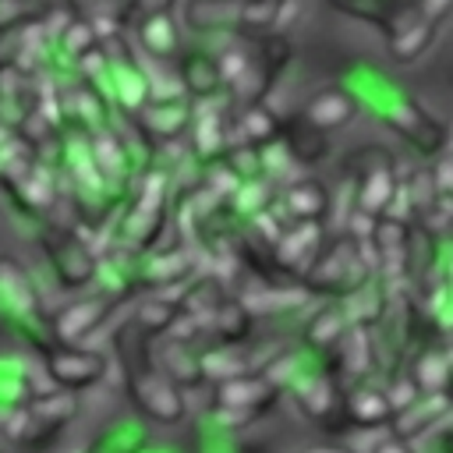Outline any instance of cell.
<instances>
[{
    "mask_svg": "<svg viewBox=\"0 0 453 453\" xmlns=\"http://www.w3.org/2000/svg\"><path fill=\"white\" fill-rule=\"evenodd\" d=\"M350 96L357 99V106H368L389 131H396L407 145H414L421 156H442L449 131L446 124L411 92L396 88V81L382 78L375 67H361L354 71V88Z\"/></svg>",
    "mask_w": 453,
    "mask_h": 453,
    "instance_id": "6da1fadb",
    "label": "cell"
},
{
    "mask_svg": "<svg viewBox=\"0 0 453 453\" xmlns=\"http://www.w3.org/2000/svg\"><path fill=\"white\" fill-rule=\"evenodd\" d=\"M375 276V251L372 241H354L347 234H336L326 241L322 255L311 262V269L297 280V287L311 297H336L347 301Z\"/></svg>",
    "mask_w": 453,
    "mask_h": 453,
    "instance_id": "7a4b0ae2",
    "label": "cell"
},
{
    "mask_svg": "<svg viewBox=\"0 0 453 453\" xmlns=\"http://www.w3.org/2000/svg\"><path fill=\"white\" fill-rule=\"evenodd\" d=\"M0 322L39 350L53 347L50 319L42 311V294L32 283L28 269L11 255H0Z\"/></svg>",
    "mask_w": 453,
    "mask_h": 453,
    "instance_id": "3957f363",
    "label": "cell"
},
{
    "mask_svg": "<svg viewBox=\"0 0 453 453\" xmlns=\"http://www.w3.org/2000/svg\"><path fill=\"white\" fill-rule=\"evenodd\" d=\"M287 64H290V42L283 39V32L248 39L244 67L226 81V103L234 110L265 103V96L273 92V85L280 81V74L287 71Z\"/></svg>",
    "mask_w": 453,
    "mask_h": 453,
    "instance_id": "277c9868",
    "label": "cell"
},
{
    "mask_svg": "<svg viewBox=\"0 0 453 453\" xmlns=\"http://www.w3.org/2000/svg\"><path fill=\"white\" fill-rule=\"evenodd\" d=\"M39 244L46 251V262L57 276L60 287H71V290H81V287H92L96 283V273H99V251L85 241V234L74 226H46L39 234Z\"/></svg>",
    "mask_w": 453,
    "mask_h": 453,
    "instance_id": "5b68a950",
    "label": "cell"
},
{
    "mask_svg": "<svg viewBox=\"0 0 453 453\" xmlns=\"http://www.w3.org/2000/svg\"><path fill=\"white\" fill-rule=\"evenodd\" d=\"M145 343V340H142ZM124 382H127V393L134 400V407L149 418V421H159V425H180L188 418V400H184V389H177L170 379H163L156 368H149L145 361H134L124 368Z\"/></svg>",
    "mask_w": 453,
    "mask_h": 453,
    "instance_id": "8992f818",
    "label": "cell"
},
{
    "mask_svg": "<svg viewBox=\"0 0 453 453\" xmlns=\"http://www.w3.org/2000/svg\"><path fill=\"white\" fill-rule=\"evenodd\" d=\"M184 149L198 170L223 163V156L230 149V113H226L223 99L191 103V124L184 134Z\"/></svg>",
    "mask_w": 453,
    "mask_h": 453,
    "instance_id": "52a82bcc",
    "label": "cell"
},
{
    "mask_svg": "<svg viewBox=\"0 0 453 453\" xmlns=\"http://www.w3.org/2000/svg\"><path fill=\"white\" fill-rule=\"evenodd\" d=\"M42 372L57 389L78 393V389H88V386L106 379L110 357L96 347H85V343H78V347L53 343V347L42 350Z\"/></svg>",
    "mask_w": 453,
    "mask_h": 453,
    "instance_id": "ba28073f",
    "label": "cell"
},
{
    "mask_svg": "<svg viewBox=\"0 0 453 453\" xmlns=\"http://www.w3.org/2000/svg\"><path fill=\"white\" fill-rule=\"evenodd\" d=\"M301 407V414L308 421H315L319 428H347L343 418V393L336 386V379L329 375V368H304L290 386H287Z\"/></svg>",
    "mask_w": 453,
    "mask_h": 453,
    "instance_id": "9c48e42d",
    "label": "cell"
},
{
    "mask_svg": "<svg viewBox=\"0 0 453 453\" xmlns=\"http://www.w3.org/2000/svg\"><path fill=\"white\" fill-rule=\"evenodd\" d=\"M195 269H198V251L191 244L152 248L149 255H138V262H134V283L156 287V290H163L166 297L177 301V290L191 280Z\"/></svg>",
    "mask_w": 453,
    "mask_h": 453,
    "instance_id": "30bf717a",
    "label": "cell"
},
{
    "mask_svg": "<svg viewBox=\"0 0 453 453\" xmlns=\"http://www.w3.org/2000/svg\"><path fill=\"white\" fill-rule=\"evenodd\" d=\"M142 361L156 368L163 379H170L177 389H195L205 382L202 375V354L191 343H180L173 336H145Z\"/></svg>",
    "mask_w": 453,
    "mask_h": 453,
    "instance_id": "8fae6325",
    "label": "cell"
},
{
    "mask_svg": "<svg viewBox=\"0 0 453 453\" xmlns=\"http://www.w3.org/2000/svg\"><path fill=\"white\" fill-rule=\"evenodd\" d=\"M326 241H329L326 223H287L276 244L269 248V262L276 273L301 280L311 269V262L322 255Z\"/></svg>",
    "mask_w": 453,
    "mask_h": 453,
    "instance_id": "7c38bea8",
    "label": "cell"
},
{
    "mask_svg": "<svg viewBox=\"0 0 453 453\" xmlns=\"http://www.w3.org/2000/svg\"><path fill=\"white\" fill-rule=\"evenodd\" d=\"M180 28H188L195 35L237 39L248 32V0H184Z\"/></svg>",
    "mask_w": 453,
    "mask_h": 453,
    "instance_id": "4fadbf2b",
    "label": "cell"
},
{
    "mask_svg": "<svg viewBox=\"0 0 453 453\" xmlns=\"http://www.w3.org/2000/svg\"><path fill=\"white\" fill-rule=\"evenodd\" d=\"M283 223H326L333 216V191L319 177H297L276 191V205Z\"/></svg>",
    "mask_w": 453,
    "mask_h": 453,
    "instance_id": "5bb4252c",
    "label": "cell"
},
{
    "mask_svg": "<svg viewBox=\"0 0 453 453\" xmlns=\"http://www.w3.org/2000/svg\"><path fill=\"white\" fill-rule=\"evenodd\" d=\"M113 304H117L113 297L92 294V297H81V301L60 308V311L50 319V336H53V343H60V347H78V343H85V340L96 336V329L110 319V308H113Z\"/></svg>",
    "mask_w": 453,
    "mask_h": 453,
    "instance_id": "9a60e30c",
    "label": "cell"
},
{
    "mask_svg": "<svg viewBox=\"0 0 453 453\" xmlns=\"http://www.w3.org/2000/svg\"><path fill=\"white\" fill-rule=\"evenodd\" d=\"M25 411H28V425H25V435H21L18 446L39 449V446H46L78 414V396L67 393V389H50V393L35 396Z\"/></svg>",
    "mask_w": 453,
    "mask_h": 453,
    "instance_id": "2e32d148",
    "label": "cell"
},
{
    "mask_svg": "<svg viewBox=\"0 0 453 453\" xmlns=\"http://www.w3.org/2000/svg\"><path fill=\"white\" fill-rule=\"evenodd\" d=\"M134 50L145 60H159V64H177V57L184 53L188 39L180 21L173 18V11H159V14H145L134 25Z\"/></svg>",
    "mask_w": 453,
    "mask_h": 453,
    "instance_id": "e0dca14e",
    "label": "cell"
},
{
    "mask_svg": "<svg viewBox=\"0 0 453 453\" xmlns=\"http://www.w3.org/2000/svg\"><path fill=\"white\" fill-rule=\"evenodd\" d=\"M173 71H177V81H180V88H184V96L191 103H209V99H219L226 92L223 71H219V60H216L212 50L184 46V53L177 57Z\"/></svg>",
    "mask_w": 453,
    "mask_h": 453,
    "instance_id": "ac0fdd59",
    "label": "cell"
},
{
    "mask_svg": "<svg viewBox=\"0 0 453 453\" xmlns=\"http://www.w3.org/2000/svg\"><path fill=\"white\" fill-rule=\"evenodd\" d=\"M53 382L42 368L28 365L21 354L0 350V411L4 407H28L35 396L50 393Z\"/></svg>",
    "mask_w": 453,
    "mask_h": 453,
    "instance_id": "d6986e66",
    "label": "cell"
},
{
    "mask_svg": "<svg viewBox=\"0 0 453 453\" xmlns=\"http://www.w3.org/2000/svg\"><path fill=\"white\" fill-rule=\"evenodd\" d=\"M435 32H439V25L428 21V18L414 7V0H411V4L400 11V18L389 25V32H386V50H389V57H393L396 64H411V60H418V57L428 53V46L435 42Z\"/></svg>",
    "mask_w": 453,
    "mask_h": 453,
    "instance_id": "ffe728a7",
    "label": "cell"
},
{
    "mask_svg": "<svg viewBox=\"0 0 453 453\" xmlns=\"http://www.w3.org/2000/svg\"><path fill=\"white\" fill-rule=\"evenodd\" d=\"M354 117H357V99L350 96L347 85H326V88L311 92V96L304 99L301 113H297L301 124H308V127H315V131H322V134L347 127Z\"/></svg>",
    "mask_w": 453,
    "mask_h": 453,
    "instance_id": "44dd1931",
    "label": "cell"
},
{
    "mask_svg": "<svg viewBox=\"0 0 453 453\" xmlns=\"http://www.w3.org/2000/svg\"><path fill=\"white\" fill-rule=\"evenodd\" d=\"M280 386H273L262 372H244L237 379H226L216 386V403L219 407H230V411H241V414H251V418H262L276 400H280Z\"/></svg>",
    "mask_w": 453,
    "mask_h": 453,
    "instance_id": "7402d4cb",
    "label": "cell"
},
{
    "mask_svg": "<svg viewBox=\"0 0 453 453\" xmlns=\"http://www.w3.org/2000/svg\"><path fill=\"white\" fill-rule=\"evenodd\" d=\"M188 124H191V99H177V103H149V106L134 117V127L145 134V142H149L152 149L184 142Z\"/></svg>",
    "mask_w": 453,
    "mask_h": 453,
    "instance_id": "603a6c76",
    "label": "cell"
},
{
    "mask_svg": "<svg viewBox=\"0 0 453 453\" xmlns=\"http://www.w3.org/2000/svg\"><path fill=\"white\" fill-rule=\"evenodd\" d=\"M333 361H336V372L350 375L354 382H365L379 365V347L372 340V329L350 322V329L343 333V340L333 350Z\"/></svg>",
    "mask_w": 453,
    "mask_h": 453,
    "instance_id": "cb8c5ba5",
    "label": "cell"
},
{
    "mask_svg": "<svg viewBox=\"0 0 453 453\" xmlns=\"http://www.w3.org/2000/svg\"><path fill=\"white\" fill-rule=\"evenodd\" d=\"M343 418H347V425H357V428H386L393 421L386 386H372L368 379L354 382L343 393Z\"/></svg>",
    "mask_w": 453,
    "mask_h": 453,
    "instance_id": "d4e9b609",
    "label": "cell"
},
{
    "mask_svg": "<svg viewBox=\"0 0 453 453\" xmlns=\"http://www.w3.org/2000/svg\"><path fill=\"white\" fill-rule=\"evenodd\" d=\"M280 131H283V120L265 103L241 106L237 113H230V145H255V149H262V145L276 142Z\"/></svg>",
    "mask_w": 453,
    "mask_h": 453,
    "instance_id": "484cf974",
    "label": "cell"
},
{
    "mask_svg": "<svg viewBox=\"0 0 453 453\" xmlns=\"http://www.w3.org/2000/svg\"><path fill=\"white\" fill-rule=\"evenodd\" d=\"M237 301L248 315H283L308 304V294L297 283H258L251 290H241Z\"/></svg>",
    "mask_w": 453,
    "mask_h": 453,
    "instance_id": "4316f807",
    "label": "cell"
},
{
    "mask_svg": "<svg viewBox=\"0 0 453 453\" xmlns=\"http://www.w3.org/2000/svg\"><path fill=\"white\" fill-rule=\"evenodd\" d=\"M407 375L421 396H449V389H453V365H449L446 350H439V347H421L411 357Z\"/></svg>",
    "mask_w": 453,
    "mask_h": 453,
    "instance_id": "83f0119b",
    "label": "cell"
},
{
    "mask_svg": "<svg viewBox=\"0 0 453 453\" xmlns=\"http://www.w3.org/2000/svg\"><path fill=\"white\" fill-rule=\"evenodd\" d=\"M347 329H350V315L343 301H329L319 311H311V319L304 322V343L315 354H333Z\"/></svg>",
    "mask_w": 453,
    "mask_h": 453,
    "instance_id": "f1b7e54d",
    "label": "cell"
},
{
    "mask_svg": "<svg viewBox=\"0 0 453 453\" xmlns=\"http://www.w3.org/2000/svg\"><path fill=\"white\" fill-rule=\"evenodd\" d=\"M449 411H453V403H449L446 396H418L403 414H396V418L389 421V432H393L396 439L411 442L414 435H425L428 428H439V425L449 418Z\"/></svg>",
    "mask_w": 453,
    "mask_h": 453,
    "instance_id": "f546056e",
    "label": "cell"
},
{
    "mask_svg": "<svg viewBox=\"0 0 453 453\" xmlns=\"http://www.w3.org/2000/svg\"><path fill=\"white\" fill-rule=\"evenodd\" d=\"M280 142H283V149L290 152V159H294L301 170H304V166H315V163H322V159L329 156V134H322V131L301 124L297 117L283 124Z\"/></svg>",
    "mask_w": 453,
    "mask_h": 453,
    "instance_id": "4dcf8cb0",
    "label": "cell"
},
{
    "mask_svg": "<svg viewBox=\"0 0 453 453\" xmlns=\"http://www.w3.org/2000/svg\"><path fill=\"white\" fill-rule=\"evenodd\" d=\"M248 333H251V315L241 308L237 297H230L205 326V336L216 340V343H230V347H241L248 343Z\"/></svg>",
    "mask_w": 453,
    "mask_h": 453,
    "instance_id": "1f68e13d",
    "label": "cell"
},
{
    "mask_svg": "<svg viewBox=\"0 0 453 453\" xmlns=\"http://www.w3.org/2000/svg\"><path fill=\"white\" fill-rule=\"evenodd\" d=\"M407 4H411V0H329V7H336L340 14L382 28V35L389 32V25L400 18V11H403Z\"/></svg>",
    "mask_w": 453,
    "mask_h": 453,
    "instance_id": "d6a6232c",
    "label": "cell"
},
{
    "mask_svg": "<svg viewBox=\"0 0 453 453\" xmlns=\"http://www.w3.org/2000/svg\"><path fill=\"white\" fill-rule=\"evenodd\" d=\"M177 315H180V311H177V301L166 297V294H156V297H149V301L138 304V311H134V329H138L142 336H163V333L173 326Z\"/></svg>",
    "mask_w": 453,
    "mask_h": 453,
    "instance_id": "836d02e7",
    "label": "cell"
},
{
    "mask_svg": "<svg viewBox=\"0 0 453 453\" xmlns=\"http://www.w3.org/2000/svg\"><path fill=\"white\" fill-rule=\"evenodd\" d=\"M414 7H418L428 21H435V25H439V21L453 11V0H414Z\"/></svg>",
    "mask_w": 453,
    "mask_h": 453,
    "instance_id": "e575fe53",
    "label": "cell"
},
{
    "mask_svg": "<svg viewBox=\"0 0 453 453\" xmlns=\"http://www.w3.org/2000/svg\"><path fill=\"white\" fill-rule=\"evenodd\" d=\"M375 453H414V449H411V442H403V439H396L393 432H386L382 442L375 446Z\"/></svg>",
    "mask_w": 453,
    "mask_h": 453,
    "instance_id": "d590c367",
    "label": "cell"
},
{
    "mask_svg": "<svg viewBox=\"0 0 453 453\" xmlns=\"http://www.w3.org/2000/svg\"><path fill=\"white\" fill-rule=\"evenodd\" d=\"M304 453H350L347 446H311V449H304Z\"/></svg>",
    "mask_w": 453,
    "mask_h": 453,
    "instance_id": "8d00e7d4",
    "label": "cell"
},
{
    "mask_svg": "<svg viewBox=\"0 0 453 453\" xmlns=\"http://www.w3.org/2000/svg\"><path fill=\"white\" fill-rule=\"evenodd\" d=\"M138 453H180V449H173V446H152V442H145Z\"/></svg>",
    "mask_w": 453,
    "mask_h": 453,
    "instance_id": "74e56055",
    "label": "cell"
},
{
    "mask_svg": "<svg viewBox=\"0 0 453 453\" xmlns=\"http://www.w3.org/2000/svg\"><path fill=\"white\" fill-rule=\"evenodd\" d=\"M0 4H11V0H0Z\"/></svg>",
    "mask_w": 453,
    "mask_h": 453,
    "instance_id": "f35d334b",
    "label": "cell"
}]
</instances>
